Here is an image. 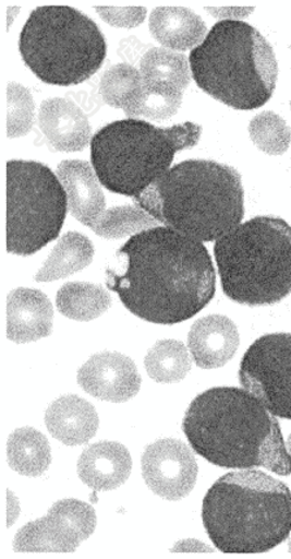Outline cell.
<instances>
[{"instance_id":"8","label":"cell","mask_w":291,"mask_h":559,"mask_svg":"<svg viewBox=\"0 0 291 559\" xmlns=\"http://www.w3.org/2000/svg\"><path fill=\"white\" fill-rule=\"evenodd\" d=\"M24 63L49 85L84 83L107 56L104 33L85 13L66 5L38 7L19 38Z\"/></svg>"},{"instance_id":"12","label":"cell","mask_w":291,"mask_h":559,"mask_svg":"<svg viewBox=\"0 0 291 559\" xmlns=\"http://www.w3.org/2000/svg\"><path fill=\"white\" fill-rule=\"evenodd\" d=\"M142 475L155 495L167 501H181L195 487L198 464L187 444L166 439L154 442L145 450Z\"/></svg>"},{"instance_id":"25","label":"cell","mask_w":291,"mask_h":559,"mask_svg":"<svg viewBox=\"0 0 291 559\" xmlns=\"http://www.w3.org/2000/svg\"><path fill=\"white\" fill-rule=\"evenodd\" d=\"M148 376L160 383H174L185 379L192 369V358L184 343L167 340L155 343L145 358Z\"/></svg>"},{"instance_id":"15","label":"cell","mask_w":291,"mask_h":559,"mask_svg":"<svg viewBox=\"0 0 291 559\" xmlns=\"http://www.w3.org/2000/svg\"><path fill=\"white\" fill-rule=\"evenodd\" d=\"M53 309L38 289L16 288L7 301V336L15 343L36 342L52 333Z\"/></svg>"},{"instance_id":"23","label":"cell","mask_w":291,"mask_h":559,"mask_svg":"<svg viewBox=\"0 0 291 559\" xmlns=\"http://www.w3.org/2000/svg\"><path fill=\"white\" fill-rule=\"evenodd\" d=\"M141 75L146 86L184 93L192 80L191 63L184 53L157 47L142 58Z\"/></svg>"},{"instance_id":"26","label":"cell","mask_w":291,"mask_h":559,"mask_svg":"<svg viewBox=\"0 0 291 559\" xmlns=\"http://www.w3.org/2000/svg\"><path fill=\"white\" fill-rule=\"evenodd\" d=\"M159 222L142 207L118 206L101 215L93 231L100 238L121 239L158 227Z\"/></svg>"},{"instance_id":"6","label":"cell","mask_w":291,"mask_h":559,"mask_svg":"<svg viewBox=\"0 0 291 559\" xmlns=\"http://www.w3.org/2000/svg\"><path fill=\"white\" fill-rule=\"evenodd\" d=\"M222 292L239 305H277L291 294V226L255 217L215 241Z\"/></svg>"},{"instance_id":"14","label":"cell","mask_w":291,"mask_h":559,"mask_svg":"<svg viewBox=\"0 0 291 559\" xmlns=\"http://www.w3.org/2000/svg\"><path fill=\"white\" fill-rule=\"evenodd\" d=\"M38 124L47 143L58 152H81L92 143V126L71 100L50 98L40 106Z\"/></svg>"},{"instance_id":"36","label":"cell","mask_w":291,"mask_h":559,"mask_svg":"<svg viewBox=\"0 0 291 559\" xmlns=\"http://www.w3.org/2000/svg\"><path fill=\"white\" fill-rule=\"evenodd\" d=\"M290 109H291V103H290Z\"/></svg>"},{"instance_id":"3","label":"cell","mask_w":291,"mask_h":559,"mask_svg":"<svg viewBox=\"0 0 291 559\" xmlns=\"http://www.w3.org/2000/svg\"><path fill=\"white\" fill-rule=\"evenodd\" d=\"M241 175L207 159L169 168L135 199L159 224L198 241H216L241 225L245 215Z\"/></svg>"},{"instance_id":"29","label":"cell","mask_w":291,"mask_h":559,"mask_svg":"<svg viewBox=\"0 0 291 559\" xmlns=\"http://www.w3.org/2000/svg\"><path fill=\"white\" fill-rule=\"evenodd\" d=\"M250 139L259 151L269 156H282L291 143V130L279 114L263 111L248 124Z\"/></svg>"},{"instance_id":"30","label":"cell","mask_w":291,"mask_h":559,"mask_svg":"<svg viewBox=\"0 0 291 559\" xmlns=\"http://www.w3.org/2000/svg\"><path fill=\"white\" fill-rule=\"evenodd\" d=\"M7 134L10 139L25 136L34 123V99L32 93L23 85L10 83L7 87Z\"/></svg>"},{"instance_id":"31","label":"cell","mask_w":291,"mask_h":559,"mask_svg":"<svg viewBox=\"0 0 291 559\" xmlns=\"http://www.w3.org/2000/svg\"><path fill=\"white\" fill-rule=\"evenodd\" d=\"M98 15L117 28H135L145 22L144 7H97Z\"/></svg>"},{"instance_id":"11","label":"cell","mask_w":291,"mask_h":559,"mask_svg":"<svg viewBox=\"0 0 291 559\" xmlns=\"http://www.w3.org/2000/svg\"><path fill=\"white\" fill-rule=\"evenodd\" d=\"M97 527L90 504L78 500L59 501L43 520L17 532L13 549L17 554H72Z\"/></svg>"},{"instance_id":"21","label":"cell","mask_w":291,"mask_h":559,"mask_svg":"<svg viewBox=\"0 0 291 559\" xmlns=\"http://www.w3.org/2000/svg\"><path fill=\"white\" fill-rule=\"evenodd\" d=\"M93 242L80 233H66L36 274L37 282H52L70 277L92 264L94 259Z\"/></svg>"},{"instance_id":"17","label":"cell","mask_w":291,"mask_h":559,"mask_svg":"<svg viewBox=\"0 0 291 559\" xmlns=\"http://www.w3.org/2000/svg\"><path fill=\"white\" fill-rule=\"evenodd\" d=\"M57 175L66 192L68 209L73 217L93 230L106 212V198L97 174L85 160H63Z\"/></svg>"},{"instance_id":"35","label":"cell","mask_w":291,"mask_h":559,"mask_svg":"<svg viewBox=\"0 0 291 559\" xmlns=\"http://www.w3.org/2000/svg\"><path fill=\"white\" fill-rule=\"evenodd\" d=\"M289 550L291 551V538H290V542H289Z\"/></svg>"},{"instance_id":"9","label":"cell","mask_w":291,"mask_h":559,"mask_svg":"<svg viewBox=\"0 0 291 559\" xmlns=\"http://www.w3.org/2000/svg\"><path fill=\"white\" fill-rule=\"evenodd\" d=\"M68 198L58 175L39 162L7 164V249L31 255L58 239Z\"/></svg>"},{"instance_id":"1","label":"cell","mask_w":291,"mask_h":559,"mask_svg":"<svg viewBox=\"0 0 291 559\" xmlns=\"http://www.w3.org/2000/svg\"><path fill=\"white\" fill-rule=\"evenodd\" d=\"M107 287L137 318L174 325L214 299L216 273L201 241L169 227H154L125 242L107 267Z\"/></svg>"},{"instance_id":"13","label":"cell","mask_w":291,"mask_h":559,"mask_svg":"<svg viewBox=\"0 0 291 559\" xmlns=\"http://www.w3.org/2000/svg\"><path fill=\"white\" fill-rule=\"evenodd\" d=\"M78 385L100 401L123 403L134 399L141 389L135 364L119 353L92 356L77 373Z\"/></svg>"},{"instance_id":"33","label":"cell","mask_w":291,"mask_h":559,"mask_svg":"<svg viewBox=\"0 0 291 559\" xmlns=\"http://www.w3.org/2000/svg\"><path fill=\"white\" fill-rule=\"evenodd\" d=\"M173 554H214V549L208 545L196 540H182L172 548Z\"/></svg>"},{"instance_id":"32","label":"cell","mask_w":291,"mask_h":559,"mask_svg":"<svg viewBox=\"0 0 291 559\" xmlns=\"http://www.w3.org/2000/svg\"><path fill=\"white\" fill-rule=\"evenodd\" d=\"M207 12L216 19L234 20V22H241V19H245L252 15L254 7H222V9H215V7H207Z\"/></svg>"},{"instance_id":"20","label":"cell","mask_w":291,"mask_h":559,"mask_svg":"<svg viewBox=\"0 0 291 559\" xmlns=\"http://www.w3.org/2000/svg\"><path fill=\"white\" fill-rule=\"evenodd\" d=\"M148 26L153 37L171 50H194L207 36L202 17L184 7H159L153 11Z\"/></svg>"},{"instance_id":"2","label":"cell","mask_w":291,"mask_h":559,"mask_svg":"<svg viewBox=\"0 0 291 559\" xmlns=\"http://www.w3.org/2000/svg\"><path fill=\"white\" fill-rule=\"evenodd\" d=\"M182 429L195 453L215 466L291 474L279 421L246 390L214 388L196 396Z\"/></svg>"},{"instance_id":"22","label":"cell","mask_w":291,"mask_h":559,"mask_svg":"<svg viewBox=\"0 0 291 559\" xmlns=\"http://www.w3.org/2000/svg\"><path fill=\"white\" fill-rule=\"evenodd\" d=\"M7 457L15 473L37 477L44 475L50 467V443L38 430L29 427L20 428L10 436Z\"/></svg>"},{"instance_id":"16","label":"cell","mask_w":291,"mask_h":559,"mask_svg":"<svg viewBox=\"0 0 291 559\" xmlns=\"http://www.w3.org/2000/svg\"><path fill=\"white\" fill-rule=\"evenodd\" d=\"M239 346V329L226 316H207L194 322L189 333V349L202 369L225 367L234 358Z\"/></svg>"},{"instance_id":"7","label":"cell","mask_w":291,"mask_h":559,"mask_svg":"<svg viewBox=\"0 0 291 559\" xmlns=\"http://www.w3.org/2000/svg\"><path fill=\"white\" fill-rule=\"evenodd\" d=\"M202 127H155L140 119L113 121L92 140V164L101 186L140 198L171 168L175 153L199 143Z\"/></svg>"},{"instance_id":"4","label":"cell","mask_w":291,"mask_h":559,"mask_svg":"<svg viewBox=\"0 0 291 559\" xmlns=\"http://www.w3.org/2000/svg\"><path fill=\"white\" fill-rule=\"evenodd\" d=\"M202 520L222 554H266L291 534V491L260 471L230 473L207 491Z\"/></svg>"},{"instance_id":"18","label":"cell","mask_w":291,"mask_h":559,"mask_svg":"<svg viewBox=\"0 0 291 559\" xmlns=\"http://www.w3.org/2000/svg\"><path fill=\"white\" fill-rule=\"evenodd\" d=\"M77 473L81 481L94 490L118 489L130 479L132 456L121 443H94L81 454Z\"/></svg>"},{"instance_id":"28","label":"cell","mask_w":291,"mask_h":559,"mask_svg":"<svg viewBox=\"0 0 291 559\" xmlns=\"http://www.w3.org/2000/svg\"><path fill=\"white\" fill-rule=\"evenodd\" d=\"M144 86L141 71L121 63L107 70L100 81V96L108 106L125 110Z\"/></svg>"},{"instance_id":"19","label":"cell","mask_w":291,"mask_h":559,"mask_svg":"<svg viewBox=\"0 0 291 559\" xmlns=\"http://www.w3.org/2000/svg\"><path fill=\"white\" fill-rule=\"evenodd\" d=\"M46 427L68 447H80L97 435L99 417L93 404L77 395H65L46 411Z\"/></svg>"},{"instance_id":"27","label":"cell","mask_w":291,"mask_h":559,"mask_svg":"<svg viewBox=\"0 0 291 559\" xmlns=\"http://www.w3.org/2000/svg\"><path fill=\"white\" fill-rule=\"evenodd\" d=\"M184 93L168 87L142 86V90L124 110L130 119L166 120L178 114Z\"/></svg>"},{"instance_id":"24","label":"cell","mask_w":291,"mask_h":559,"mask_svg":"<svg viewBox=\"0 0 291 559\" xmlns=\"http://www.w3.org/2000/svg\"><path fill=\"white\" fill-rule=\"evenodd\" d=\"M111 305V295L104 287L93 283H66L57 295L59 312L76 321L96 320L105 314Z\"/></svg>"},{"instance_id":"5","label":"cell","mask_w":291,"mask_h":559,"mask_svg":"<svg viewBox=\"0 0 291 559\" xmlns=\"http://www.w3.org/2000/svg\"><path fill=\"white\" fill-rule=\"evenodd\" d=\"M192 78L208 96L235 110H255L274 96L279 64L254 26L221 20L191 52Z\"/></svg>"},{"instance_id":"10","label":"cell","mask_w":291,"mask_h":559,"mask_svg":"<svg viewBox=\"0 0 291 559\" xmlns=\"http://www.w3.org/2000/svg\"><path fill=\"white\" fill-rule=\"evenodd\" d=\"M239 379L270 414L291 420V334L256 340L243 356Z\"/></svg>"},{"instance_id":"34","label":"cell","mask_w":291,"mask_h":559,"mask_svg":"<svg viewBox=\"0 0 291 559\" xmlns=\"http://www.w3.org/2000/svg\"><path fill=\"white\" fill-rule=\"evenodd\" d=\"M288 449H289V454L291 456V435H290L289 441H288Z\"/></svg>"}]
</instances>
